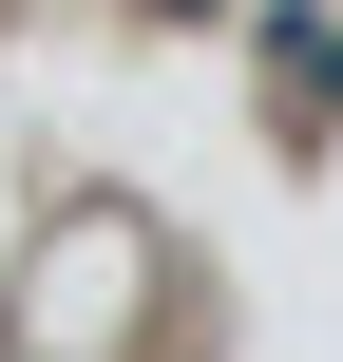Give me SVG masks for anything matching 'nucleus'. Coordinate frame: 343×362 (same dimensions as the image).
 Listing matches in <instances>:
<instances>
[{"instance_id": "obj_2", "label": "nucleus", "mask_w": 343, "mask_h": 362, "mask_svg": "<svg viewBox=\"0 0 343 362\" xmlns=\"http://www.w3.org/2000/svg\"><path fill=\"white\" fill-rule=\"evenodd\" d=\"M153 19H210V0H153Z\"/></svg>"}, {"instance_id": "obj_1", "label": "nucleus", "mask_w": 343, "mask_h": 362, "mask_svg": "<svg viewBox=\"0 0 343 362\" xmlns=\"http://www.w3.org/2000/svg\"><path fill=\"white\" fill-rule=\"evenodd\" d=\"M267 76L286 95H343V19H267Z\"/></svg>"}]
</instances>
